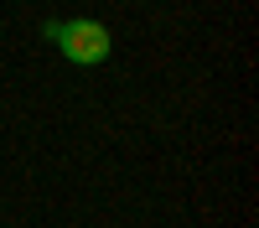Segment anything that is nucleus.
Returning <instances> with one entry per match:
<instances>
[{"instance_id":"nucleus-1","label":"nucleus","mask_w":259,"mask_h":228,"mask_svg":"<svg viewBox=\"0 0 259 228\" xmlns=\"http://www.w3.org/2000/svg\"><path fill=\"white\" fill-rule=\"evenodd\" d=\"M57 47H62L68 62H78V68H99L114 41H109V31H104L99 21L78 16V21H62V26H57Z\"/></svg>"}]
</instances>
